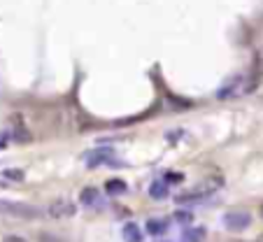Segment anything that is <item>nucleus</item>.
Segmentation results:
<instances>
[{
	"mask_svg": "<svg viewBox=\"0 0 263 242\" xmlns=\"http://www.w3.org/2000/svg\"><path fill=\"white\" fill-rule=\"evenodd\" d=\"M0 214L12 219H24V221H33V219L42 217V210L37 205L30 203H21V200H7V198H0Z\"/></svg>",
	"mask_w": 263,
	"mask_h": 242,
	"instance_id": "nucleus-1",
	"label": "nucleus"
},
{
	"mask_svg": "<svg viewBox=\"0 0 263 242\" xmlns=\"http://www.w3.org/2000/svg\"><path fill=\"white\" fill-rule=\"evenodd\" d=\"M254 89H256V79L249 77V75H240V77L231 79L229 84H223L217 96L219 98H238V96L252 94Z\"/></svg>",
	"mask_w": 263,
	"mask_h": 242,
	"instance_id": "nucleus-2",
	"label": "nucleus"
},
{
	"mask_svg": "<svg viewBox=\"0 0 263 242\" xmlns=\"http://www.w3.org/2000/svg\"><path fill=\"white\" fill-rule=\"evenodd\" d=\"M219 187H221V179H205V182H200L198 187H194L191 191L179 193L177 200H179V203H194V200H203V198L212 196Z\"/></svg>",
	"mask_w": 263,
	"mask_h": 242,
	"instance_id": "nucleus-3",
	"label": "nucleus"
},
{
	"mask_svg": "<svg viewBox=\"0 0 263 242\" xmlns=\"http://www.w3.org/2000/svg\"><path fill=\"white\" fill-rule=\"evenodd\" d=\"M223 226L229 231H245V228L252 226V214L242 212V210H233V212L223 214Z\"/></svg>",
	"mask_w": 263,
	"mask_h": 242,
	"instance_id": "nucleus-4",
	"label": "nucleus"
},
{
	"mask_svg": "<svg viewBox=\"0 0 263 242\" xmlns=\"http://www.w3.org/2000/svg\"><path fill=\"white\" fill-rule=\"evenodd\" d=\"M47 212H49L51 219H70L74 212H77V208H74V203L68 200V198H56V200H51Z\"/></svg>",
	"mask_w": 263,
	"mask_h": 242,
	"instance_id": "nucleus-5",
	"label": "nucleus"
},
{
	"mask_svg": "<svg viewBox=\"0 0 263 242\" xmlns=\"http://www.w3.org/2000/svg\"><path fill=\"white\" fill-rule=\"evenodd\" d=\"M109 158H112V152L109 149H96V152H91L89 156H86V161H89V168H96V165H103V163H107Z\"/></svg>",
	"mask_w": 263,
	"mask_h": 242,
	"instance_id": "nucleus-6",
	"label": "nucleus"
},
{
	"mask_svg": "<svg viewBox=\"0 0 263 242\" xmlns=\"http://www.w3.org/2000/svg\"><path fill=\"white\" fill-rule=\"evenodd\" d=\"M124 240L126 242H142V233H140L138 224H126L124 226Z\"/></svg>",
	"mask_w": 263,
	"mask_h": 242,
	"instance_id": "nucleus-7",
	"label": "nucleus"
},
{
	"mask_svg": "<svg viewBox=\"0 0 263 242\" xmlns=\"http://www.w3.org/2000/svg\"><path fill=\"white\" fill-rule=\"evenodd\" d=\"M205 240V228H186L182 233V242H203Z\"/></svg>",
	"mask_w": 263,
	"mask_h": 242,
	"instance_id": "nucleus-8",
	"label": "nucleus"
},
{
	"mask_svg": "<svg viewBox=\"0 0 263 242\" xmlns=\"http://www.w3.org/2000/svg\"><path fill=\"white\" fill-rule=\"evenodd\" d=\"M80 200H82V203H84V205H89V208H91V205H96V203H98V191H96L93 187H86V189H82V196H80Z\"/></svg>",
	"mask_w": 263,
	"mask_h": 242,
	"instance_id": "nucleus-9",
	"label": "nucleus"
},
{
	"mask_svg": "<svg viewBox=\"0 0 263 242\" xmlns=\"http://www.w3.org/2000/svg\"><path fill=\"white\" fill-rule=\"evenodd\" d=\"M165 228H168V221H163V219H149L147 221V231L152 235H161Z\"/></svg>",
	"mask_w": 263,
	"mask_h": 242,
	"instance_id": "nucleus-10",
	"label": "nucleus"
},
{
	"mask_svg": "<svg viewBox=\"0 0 263 242\" xmlns=\"http://www.w3.org/2000/svg\"><path fill=\"white\" fill-rule=\"evenodd\" d=\"M149 196L152 198H165L168 196V182H154L149 187Z\"/></svg>",
	"mask_w": 263,
	"mask_h": 242,
	"instance_id": "nucleus-11",
	"label": "nucleus"
},
{
	"mask_svg": "<svg viewBox=\"0 0 263 242\" xmlns=\"http://www.w3.org/2000/svg\"><path fill=\"white\" fill-rule=\"evenodd\" d=\"M0 177L10 179V182H21V179H24V170H5Z\"/></svg>",
	"mask_w": 263,
	"mask_h": 242,
	"instance_id": "nucleus-12",
	"label": "nucleus"
},
{
	"mask_svg": "<svg viewBox=\"0 0 263 242\" xmlns=\"http://www.w3.org/2000/svg\"><path fill=\"white\" fill-rule=\"evenodd\" d=\"M107 191L109 193H124L126 191V184L121 182V179H112V182H107Z\"/></svg>",
	"mask_w": 263,
	"mask_h": 242,
	"instance_id": "nucleus-13",
	"label": "nucleus"
},
{
	"mask_svg": "<svg viewBox=\"0 0 263 242\" xmlns=\"http://www.w3.org/2000/svg\"><path fill=\"white\" fill-rule=\"evenodd\" d=\"M37 242H68V240H63V237L54 235V233H47V231H42L40 235H37Z\"/></svg>",
	"mask_w": 263,
	"mask_h": 242,
	"instance_id": "nucleus-14",
	"label": "nucleus"
},
{
	"mask_svg": "<svg viewBox=\"0 0 263 242\" xmlns=\"http://www.w3.org/2000/svg\"><path fill=\"white\" fill-rule=\"evenodd\" d=\"M3 242H28L26 237H21V235H5L3 237Z\"/></svg>",
	"mask_w": 263,
	"mask_h": 242,
	"instance_id": "nucleus-15",
	"label": "nucleus"
},
{
	"mask_svg": "<svg viewBox=\"0 0 263 242\" xmlns=\"http://www.w3.org/2000/svg\"><path fill=\"white\" fill-rule=\"evenodd\" d=\"M177 219H179V221H186V224H189V221H191V214H189V212H186V214H184V212H177Z\"/></svg>",
	"mask_w": 263,
	"mask_h": 242,
	"instance_id": "nucleus-16",
	"label": "nucleus"
},
{
	"mask_svg": "<svg viewBox=\"0 0 263 242\" xmlns=\"http://www.w3.org/2000/svg\"><path fill=\"white\" fill-rule=\"evenodd\" d=\"M5 142H7V133H0V149L5 147Z\"/></svg>",
	"mask_w": 263,
	"mask_h": 242,
	"instance_id": "nucleus-17",
	"label": "nucleus"
},
{
	"mask_svg": "<svg viewBox=\"0 0 263 242\" xmlns=\"http://www.w3.org/2000/svg\"><path fill=\"white\" fill-rule=\"evenodd\" d=\"M258 214H261V219H263V203H261V208H258Z\"/></svg>",
	"mask_w": 263,
	"mask_h": 242,
	"instance_id": "nucleus-18",
	"label": "nucleus"
},
{
	"mask_svg": "<svg viewBox=\"0 0 263 242\" xmlns=\"http://www.w3.org/2000/svg\"><path fill=\"white\" fill-rule=\"evenodd\" d=\"M238 242H245V240H238Z\"/></svg>",
	"mask_w": 263,
	"mask_h": 242,
	"instance_id": "nucleus-19",
	"label": "nucleus"
}]
</instances>
